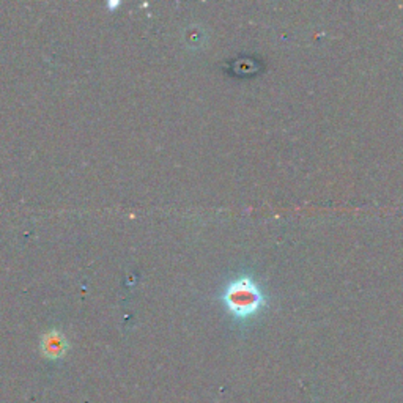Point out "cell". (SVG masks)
<instances>
[{"instance_id":"6da1fadb","label":"cell","mask_w":403,"mask_h":403,"mask_svg":"<svg viewBox=\"0 0 403 403\" xmlns=\"http://www.w3.org/2000/svg\"><path fill=\"white\" fill-rule=\"evenodd\" d=\"M223 301L236 318H249L265 306V295L256 280L242 276L227 285Z\"/></svg>"}]
</instances>
